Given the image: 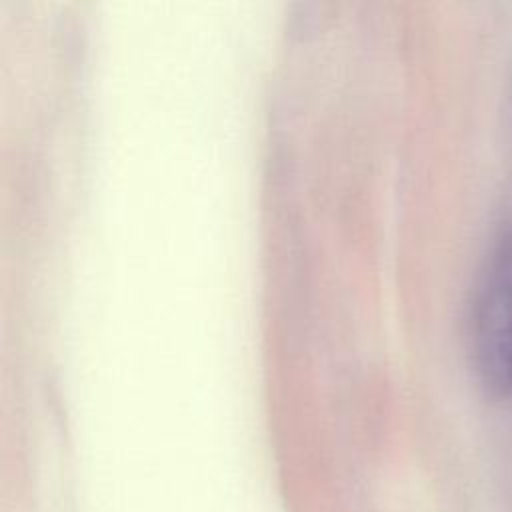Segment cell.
<instances>
[{"mask_svg": "<svg viewBox=\"0 0 512 512\" xmlns=\"http://www.w3.org/2000/svg\"><path fill=\"white\" fill-rule=\"evenodd\" d=\"M474 366L486 390L512 392V276L490 274L480 286L472 310Z\"/></svg>", "mask_w": 512, "mask_h": 512, "instance_id": "cell-1", "label": "cell"}]
</instances>
